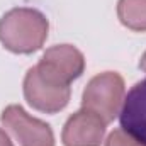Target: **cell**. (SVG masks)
<instances>
[{"mask_svg": "<svg viewBox=\"0 0 146 146\" xmlns=\"http://www.w3.org/2000/svg\"><path fill=\"white\" fill-rule=\"evenodd\" d=\"M49 22L42 12L29 7H15L0 17V42L15 54H31L48 39Z\"/></svg>", "mask_w": 146, "mask_h": 146, "instance_id": "1", "label": "cell"}, {"mask_svg": "<svg viewBox=\"0 0 146 146\" xmlns=\"http://www.w3.org/2000/svg\"><path fill=\"white\" fill-rule=\"evenodd\" d=\"M124 102V80L115 72L95 75L82 95V109L99 115L106 124L112 122Z\"/></svg>", "mask_w": 146, "mask_h": 146, "instance_id": "2", "label": "cell"}, {"mask_svg": "<svg viewBox=\"0 0 146 146\" xmlns=\"http://www.w3.org/2000/svg\"><path fill=\"white\" fill-rule=\"evenodd\" d=\"M34 68L44 82L56 87H70L85 72V58L72 44H56L46 49Z\"/></svg>", "mask_w": 146, "mask_h": 146, "instance_id": "3", "label": "cell"}, {"mask_svg": "<svg viewBox=\"0 0 146 146\" xmlns=\"http://www.w3.org/2000/svg\"><path fill=\"white\" fill-rule=\"evenodd\" d=\"M0 121L9 129L21 146H54V134L49 124L29 115L17 104L7 106Z\"/></svg>", "mask_w": 146, "mask_h": 146, "instance_id": "4", "label": "cell"}, {"mask_svg": "<svg viewBox=\"0 0 146 146\" xmlns=\"http://www.w3.org/2000/svg\"><path fill=\"white\" fill-rule=\"evenodd\" d=\"M70 87H56L44 82L36 68H29L24 76V97L33 109L44 114H56L70 102Z\"/></svg>", "mask_w": 146, "mask_h": 146, "instance_id": "5", "label": "cell"}, {"mask_svg": "<svg viewBox=\"0 0 146 146\" xmlns=\"http://www.w3.org/2000/svg\"><path fill=\"white\" fill-rule=\"evenodd\" d=\"M106 122L90 110H78L63 126L61 141L65 146H100L106 136Z\"/></svg>", "mask_w": 146, "mask_h": 146, "instance_id": "6", "label": "cell"}, {"mask_svg": "<svg viewBox=\"0 0 146 146\" xmlns=\"http://www.w3.org/2000/svg\"><path fill=\"white\" fill-rule=\"evenodd\" d=\"M121 129L146 146V78L134 83L119 112Z\"/></svg>", "mask_w": 146, "mask_h": 146, "instance_id": "7", "label": "cell"}, {"mask_svg": "<svg viewBox=\"0 0 146 146\" xmlns=\"http://www.w3.org/2000/svg\"><path fill=\"white\" fill-rule=\"evenodd\" d=\"M117 17L134 33H146V0H119Z\"/></svg>", "mask_w": 146, "mask_h": 146, "instance_id": "8", "label": "cell"}, {"mask_svg": "<svg viewBox=\"0 0 146 146\" xmlns=\"http://www.w3.org/2000/svg\"><path fill=\"white\" fill-rule=\"evenodd\" d=\"M106 146H145L122 129H114L106 139Z\"/></svg>", "mask_w": 146, "mask_h": 146, "instance_id": "9", "label": "cell"}, {"mask_svg": "<svg viewBox=\"0 0 146 146\" xmlns=\"http://www.w3.org/2000/svg\"><path fill=\"white\" fill-rule=\"evenodd\" d=\"M0 146H14L12 141H10V138H9V134L2 127H0Z\"/></svg>", "mask_w": 146, "mask_h": 146, "instance_id": "10", "label": "cell"}, {"mask_svg": "<svg viewBox=\"0 0 146 146\" xmlns=\"http://www.w3.org/2000/svg\"><path fill=\"white\" fill-rule=\"evenodd\" d=\"M139 70L146 72V51L143 53V56H141V60H139Z\"/></svg>", "mask_w": 146, "mask_h": 146, "instance_id": "11", "label": "cell"}]
</instances>
